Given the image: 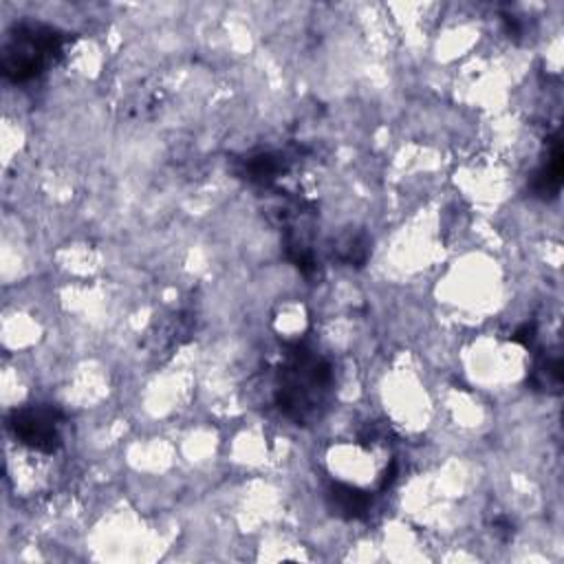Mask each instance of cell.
I'll list each match as a JSON object with an SVG mask.
<instances>
[{
  "mask_svg": "<svg viewBox=\"0 0 564 564\" xmlns=\"http://www.w3.org/2000/svg\"><path fill=\"white\" fill-rule=\"evenodd\" d=\"M335 375L330 361L313 346L295 341L286 348L275 377L273 399L278 410L295 425L322 419L333 397Z\"/></svg>",
  "mask_w": 564,
  "mask_h": 564,
  "instance_id": "1",
  "label": "cell"
},
{
  "mask_svg": "<svg viewBox=\"0 0 564 564\" xmlns=\"http://www.w3.org/2000/svg\"><path fill=\"white\" fill-rule=\"evenodd\" d=\"M68 33L44 22H18L2 44V73L22 84L40 77L64 51Z\"/></svg>",
  "mask_w": 564,
  "mask_h": 564,
  "instance_id": "2",
  "label": "cell"
},
{
  "mask_svg": "<svg viewBox=\"0 0 564 564\" xmlns=\"http://www.w3.org/2000/svg\"><path fill=\"white\" fill-rule=\"evenodd\" d=\"M59 425H62V412L53 405H42V403L13 410L9 416V427L13 436L22 445L44 454H53L62 445Z\"/></svg>",
  "mask_w": 564,
  "mask_h": 564,
  "instance_id": "3",
  "label": "cell"
},
{
  "mask_svg": "<svg viewBox=\"0 0 564 564\" xmlns=\"http://www.w3.org/2000/svg\"><path fill=\"white\" fill-rule=\"evenodd\" d=\"M546 156L542 159L540 167L535 170L533 174V181H531V189L538 198L546 200V198H555L562 189V172H564V165H562V159H564V152H562V141H560V134H553L549 137L546 141Z\"/></svg>",
  "mask_w": 564,
  "mask_h": 564,
  "instance_id": "4",
  "label": "cell"
},
{
  "mask_svg": "<svg viewBox=\"0 0 564 564\" xmlns=\"http://www.w3.org/2000/svg\"><path fill=\"white\" fill-rule=\"evenodd\" d=\"M326 500H328L333 513H337L339 518H346V520L366 518L370 511V505H372L368 491L352 487L348 482H339V480L328 485Z\"/></svg>",
  "mask_w": 564,
  "mask_h": 564,
  "instance_id": "5",
  "label": "cell"
},
{
  "mask_svg": "<svg viewBox=\"0 0 564 564\" xmlns=\"http://www.w3.org/2000/svg\"><path fill=\"white\" fill-rule=\"evenodd\" d=\"M282 170H284L282 159L278 154H271V152L251 156L247 161V178L256 181V183H262V185L271 183Z\"/></svg>",
  "mask_w": 564,
  "mask_h": 564,
  "instance_id": "6",
  "label": "cell"
}]
</instances>
